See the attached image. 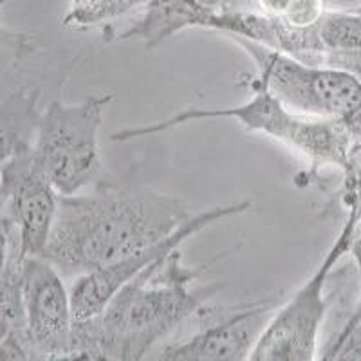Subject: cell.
Segmentation results:
<instances>
[{
    "label": "cell",
    "mask_w": 361,
    "mask_h": 361,
    "mask_svg": "<svg viewBox=\"0 0 361 361\" xmlns=\"http://www.w3.org/2000/svg\"><path fill=\"white\" fill-rule=\"evenodd\" d=\"M190 219L188 206L145 186L98 180L89 193L60 195L44 257L80 276L159 243Z\"/></svg>",
    "instance_id": "6da1fadb"
},
{
    "label": "cell",
    "mask_w": 361,
    "mask_h": 361,
    "mask_svg": "<svg viewBox=\"0 0 361 361\" xmlns=\"http://www.w3.org/2000/svg\"><path fill=\"white\" fill-rule=\"evenodd\" d=\"M228 255L230 251H224L202 266L188 267L179 247L150 264L125 283L102 312L74 322L73 360H143L204 311L221 283L199 288L195 282Z\"/></svg>",
    "instance_id": "7a4b0ae2"
},
{
    "label": "cell",
    "mask_w": 361,
    "mask_h": 361,
    "mask_svg": "<svg viewBox=\"0 0 361 361\" xmlns=\"http://www.w3.org/2000/svg\"><path fill=\"white\" fill-rule=\"evenodd\" d=\"M251 98L230 107H188L166 119L154 123L137 125L118 130L111 135L116 143L140 140L148 135L163 134L180 125L204 119H235L247 132H259L269 135L271 140L280 141L291 150L304 156L309 163V170L298 173L295 183L298 186H309L318 179L324 169H338L347 173L357 147L354 143L349 128L341 121L327 118H312L298 114L286 107L264 83L251 76L247 82Z\"/></svg>",
    "instance_id": "3957f363"
},
{
    "label": "cell",
    "mask_w": 361,
    "mask_h": 361,
    "mask_svg": "<svg viewBox=\"0 0 361 361\" xmlns=\"http://www.w3.org/2000/svg\"><path fill=\"white\" fill-rule=\"evenodd\" d=\"M112 99L103 92L80 103L53 99L42 109L31 154L60 195H76L99 180V128Z\"/></svg>",
    "instance_id": "277c9868"
},
{
    "label": "cell",
    "mask_w": 361,
    "mask_h": 361,
    "mask_svg": "<svg viewBox=\"0 0 361 361\" xmlns=\"http://www.w3.org/2000/svg\"><path fill=\"white\" fill-rule=\"evenodd\" d=\"M257 66L255 78L289 107L312 118L341 121L361 148V83L353 74L312 66L243 38H231Z\"/></svg>",
    "instance_id": "5b68a950"
},
{
    "label": "cell",
    "mask_w": 361,
    "mask_h": 361,
    "mask_svg": "<svg viewBox=\"0 0 361 361\" xmlns=\"http://www.w3.org/2000/svg\"><path fill=\"white\" fill-rule=\"evenodd\" d=\"M347 219L340 233L311 276L271 316L269 324L255 345L253 361H312L318 360V338L327 314V280L336 264L349 253L360 228V209L347 206Z\"/></svg>",
    "instance_id": "8992f818"
},
{
    "label": "cell",
    "mask_w": 361,
    "mask_h": 361,
    "mask_svg": "<svg viewBox=\"0 0 361 361\" xmlns=\"http://www.w3.org/2000/svg\"><path fill=\"white\" fill-rule=\"evenodd\" d=\"M20 291L29 360H73L74 316L62 273L44 257L22 259Z\"/></svg>",
    "instance_id": "52a82bcc"
},
{
    "label": "cell",
    "mask_w": 361,
    "mask_h": 361,
    "mask_svg": "<svg viewBox=\"0 0 361 361\" xmlns=\"http://www.w3.org/2000/svg\"><path fill=\"white\" fill-rule=\"evenodd\" d=\"M250 208L251 201H240L215 206V208L204 209L201 214L190 215V219H186L173 233L164 237L159 243L135 251V253L128 255V257L111 264V266L76 276L73 288L69 289L74 322L87 320V318H92L98 312H102L103 307L114 298L116 293L123 288L125 283L135 279L150 264L157 262L172 251L179 250L193 235L201 233L202 230L224 221V219L237 217Z\"/></svg>",
    "instance_id": "ba28073f"
},
{
    "label": "cell",
    "mask_w": 361,
    "mask_h": 361,
    "mask_svg": "<svg viewBox=\"0 0 361 361\" xmlns=\"http://www.w3.org/2000/svg\"><path fill=\"white\" fill-rule=\"evenodd\" d=\"M2 214L11 224L18 259L42 257L53 230L60 193L35 161L31 147L0 170Z\"/></svg>",
    "instance_id": "9c48e42d"
},
{
    "label": "cell",
    "mask_w": 361,
    "mask_h": 361,
    "mask_svg": "<svg viewBox=\"0 0 361 361\" xmlns=\"http://www.w3.org/2000/svg\"><path fill=\"white\" fill-rule=\"evenodd\" d=\"M280 305L279 296H266L237 305L221 322L159 350L166 361H243L250 360L255 345Z\"/></svg>",
    "instance_id": "30bf717a"
},
{
    "label": "cell",
    "mask_w": 361,
    "mask_h": 361,
    "mask_svg": "<svg viewBox=\"0 0 361 361\" xmlns=\"http://www.w3.org/2000/svg\"><path fill=\"white\" fill-rule=\"evenodd\" d=\"M235 0H150L140 18L109 40L143 42L154 49L173 35L190 27H204L209 17L233 8Z\"/></svg>",
    "instance_id": "8fae6325"
},
{
    "label": "cell",
    "mask_w": 361,
    "mask_h": 361,
    "mask_svg": "<svg viewBox=\"0 0 361 361\" xmlns=\"http://www.w3.org/2000/svg\"><path fill=\"white\" fill-rule=\"evenodd\" d=\"M40 90L20 87L0 99V170L31 147L40 118Z\"/></svg>",
    "instance_id": "7c38bea8"
},
{
    "label": "cell",
    "mask_w": 361,
    "mask_h": 361,
    "mask_svg": "<svg viewBox=\"0 0 361 361\" xmlns=\"http://www.w3.org/2000/svg\"><path fill=\"white\" fill-rule=\"evenodd\" d=\"M324 66L333 67L336 60L361 51V17L350 11L327 9L318 24Z\"/></svg>",
    "instance_id": "4fadbf2b"
},
{
    "label": "cell",
    "mask_w": 361,
    "mask_h": 361,
    "mask_svg": "<svg viewBox=\"0 0 361 361\" xmlns=\"http://www.w3.org/2000/svg\"><path fill=\"white\" fill-rule=\"evenodd\" d=\"M150 0H71L62 24L71 29H89L145 9Z\"/></svg>",
    "instance_id": "5bb4252c"
},
{
    "label": "cell",
    "mask_w": 361,
    "mask_h": 361,
    "mask_svg": "<svg viewBox=\"0 0 361 361\" xmlns=\"http://www.w3.org/2000/svg\"><path fill=\"white\" fill-rule=\"evenodd\" d=\"M24 331V307L20 291V259L13 251L4 273H0V341L20 338ZM27 353V350H25Z\"/></svg>",
    "instance_id": "9a60e30c"
},
{
    "label": "cell",
    "mask_w": 361,
    "mask_h": 361,
    "mask_svg": "<svg viewBox=\"0 0 361 361\" xmlns=\"http://www.w3.org/2000/svg\"><path fill=\"white\" fill-rule=\"evenodd\" d=\"M325 11V0H291L280 18L295 29H311L318 25Z\"/></svg>",
    "instance_id": "2e32d148"
},
{
    "label": "cell",
    "mask_w": 361,
    "mask_h": 361,
    "mask_svg": "<svg viewBox=\"0 0 361 361\" xmlns=\"http://www.w3.org/2000/svg\"><path fill=\"white\" fill-rule=\"evenodd\" d=\"M13 251H15V237H13L11 224L0 212V273H4L8 267Z\"/></svg>",
    "instance_id": "e0dca14e"
},
{
    "label": "cell",
    "mask_w": 361,
    "mask_h": 361,
    "mask_svg": "<svg viewBox=\"0 0 361 361\" xmlns=\"http://www.w3.org/2000/svg\"><path fill=\"white\" fill-rule=\"evenodd\" d=\"M4 360H29L20 338H9L6 341H0V361Z\"/></svg>",
    "instance_id": "ac0fdd59"
},
{
    "label": "cell",
    "mask_w": 361,
    "mask_h": 361,
    "mask_svg": "<svg viewBox=\"0 0 361 361\" xmlns=\"http://www.w3.org/2000/svg\"><path fill=\"white\" fill-rule=\"evenodd\" d=\"M357 230H360V228H357ZM349 253L353 255L354 262H356L357 271H360V275H361V231H356V235H354ZM360 318H361V289H360V298H357L356 309H354L353 314H350V318H349V324H350V322L360 320Z\"/></svg>",
    "instance_id": "d6986e66"
},
{
    "label": "cell",
    "mask_w": 361,
    "mask_h": 361,
    "mask_svg": "<svg viewBox=\"0 0 361 361\" xmlns=\"http://www.w3.org/2000/svg\"><path fill=\"white\" fill-rule=\"evenodd\" d=\"M255 2H257L259 11L267 17H280L288 9L291 0H255Z\"/></svg>",
    "instance_id": "ffe728a7"
},
{
    "label": "cell",
    "mask_w": 361,
    "mask_h": 361,
    "mask_svg": "<svg viewBox=\"0 0 361 361\" xmlns=\"http://www.w3.org/2000/svg\"><path fill=\"white\" fill-rule=\"evenodd\" d=\"M353 11H354V13H356L357 17H361V4H360V6H357V8H354V9H353Z\"/></svg>",
    "instance_id": "44dd1931"
},
{
    "label": "cell",
    "mask_w": 361,
    "mask_h": 361,
    "mask_svg": "<svg viewBox=\"0 0 361 361\" xmlns=\"http://www.w3.org/2000/svg\"><path fill=\"white\" fill-rule=\"evenodd\" d=\"M356 206H357V209H360V226H361V199L356 202Z\"/></svg>",
    "instance_id": "7402d4cb"
},
{
    "label": "cell",
    "mask_w": 361,
    "mask_h": 361,
    "mask_svg": "<svg viewBox=\"0 0 361 361\" xmlns=\"http://www.w3.org/2000/svg\"><path fill=\"white\" fill-rule=\"evenodd\" d=\"M4 2H6V0H0V8H2V4H4Z\"/></svg>",
    "instance_id": "603a6c76"
}]
</instances>
